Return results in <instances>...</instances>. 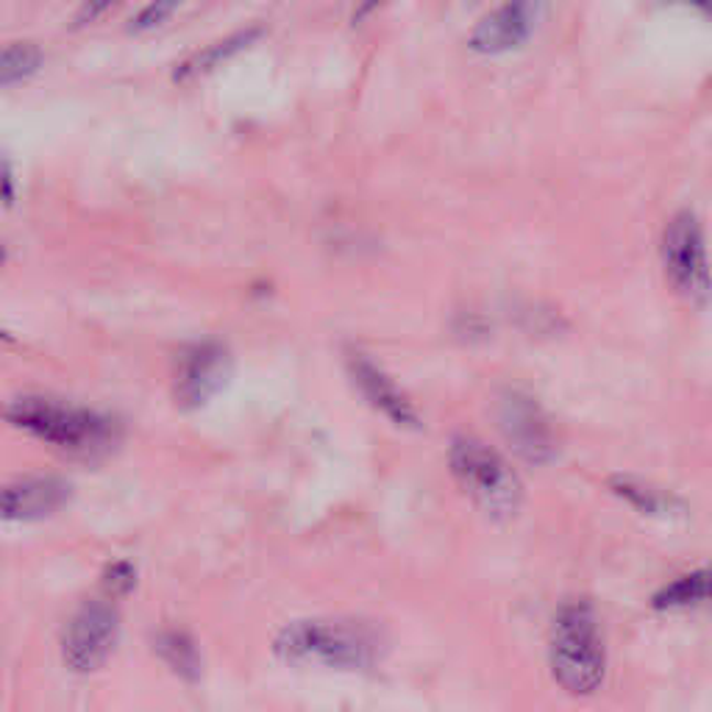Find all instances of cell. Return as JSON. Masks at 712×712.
I'll return each mask as SVG.
<instances>
[{
  "label": "cell",
  "mask_w": 712,
  "mask_h": 712,
  "mask_svg": "<svg viewBox=\"0 0 712 712\" xmlns=\"http://www.w3.org/2000/svg\"><path fill=\"white\" fill-rule=\"evenodd\" d=\"M710 599V571L699 568L673 582L662 584L651 595V606L657 613H677V610H695Z\"/></svg>",
  "instance_id": "9a60e30c"
},
{
  "label": "cell",
  "mask_w": 712,
  "mask_h": 712,
  "mask_svg": "<svg viewBox=\"0 0 712 712\" xmlns=\"http://www.w3.org/2000/svg\"><path fill=\"white\" fill-rule=\"evenodd\" d=\"M70 495V482L54 473L0 484V524H18V521L29 524V521L51 518L54 513L65 510Z\"/></svg>",
  "instance_id": "8fae6325"
},
{
  "label": "cell",
  "mask_w": 712,
  "mask_h": 712,
  "mask_svg": "<svg viewBox=\"0 0 712 712\" xmlns=\"http://www.w3.org/2000/svg\"><path fill=\"white\" fill-rule=\"evenodd\" d=\"M154 651L178 679H184V682H195V679H200L204 662H200L198 643L193 640L189 632L184 629L156 632Z\"/></svg>",
  "instance_id": "5bb4252c"
},
{
  "label": "cell",
  "mask_w": 712,
  "mask_h": 712,
  "mask_svg": "<svg viewBox=\"0 0 712 712\" xmlns=\"http://www.w3.org/2000/svg\"><path fill=\"white\" fill-rule=\"evenodd\" d=\"M546 9L548 0H504L495 12H490L473 29L468 47L482 56H501L518 51L535 34Z\"/></svg>",
  "instance_id": "30bf717a"
},
{
  "label": "cell",
  "mask_w": 712,
  "mask_h": 712,
  "mask_svg": "<svg viewBox=\"0 0 712 712\" xmlns=\"http://www.w3.org/2000/svg\"><path fill=\"white\" fill-rule=\"evenodd\" d=\"M45 56L36 42H9L0 47V87H14L42 67Z\"/></svg>",
  "instance_id": "2e32d148"
},
{
  "label": "cell",
  "mask_w": 712,
  "mask_h": 712,
  "mask_svg": "<svg viewBox=\"0 0 712 712\" xmlns=\"http://www.w3.org/2000/svg\"><path fill=\"white\" fill-rule=\"evenodd\" d=\"M471 3H479V0H471Z\"/></svg>",
  "instance_id": "7402d4cb"
},
{
  "label": "cell",
  "mask_w": 712,
  "mask_h": 712,
  "mask_svg": "<svg viewBox=\"0 0 712 712\" xmlns=\"http://www.w3.org/2000/svg\"><path fill=\"white\" fill-rule=\"evenodd\" d=\"M0 418L47 446L73 453L109 451L120 437V424L112 415L42 395H23L0 406Z\"/></svg>",
  "instance_id": "3957f363"
},
{
  "label": "cell",
  "mask_w": 712,
  "mask_h": 712,
  "mask_svg": "<svg viewBox=\"0 0 712 712\" xmlns=\"http://www.w3.org/2000/svg\"><path fill=\"white\" fill-rule=\"evenodd\" d=\"M659 260L668 284L679 298L695 307H706L710 300V262H706V240L699 218L682 209L671 218L659 242Z\"/></svg>",
  "instance_id": "8992f818"
},
{
  "label": "cell",
  "mask_w": 712,
  "mask_h": 712,
  "mask_svg": "<svg viewBox=\"0 0 712 712\" xmlns=\"http://www.w3.org/2000/svg\"><path fill=\"white\" fill-rule=\"evenodd\" d=\"M103 588L114 595H129L131 590L136 588V566L129 562V559H118V562H109L103 568V577H100Z\"/></svg>",
  "instance_id": "e0dca14e"
},
{
  "label": "cell",
  "mask_w": 712,
  "mask_h": 712,
  "mask_svg": "<svg viewBox=\"0 0 712 712\" xmlns=\"http://www.w3.org/2000/svg\"><path fill=\"white\" fill-rule=\"evenodd\" d=\"M3 262H7V248L0 245V265H3Z\"/></svg>",
  "instance_id": "44dd1931"
},
{
  "label": "cell",
  "mask_w": 712,
  "mask_h": 712,
  "mask_svg": "<svg viewBox=\"0 0 712 712\" xmlns=\"http://www.w3.org/2000/svg\"><path fill=\"white\" fill-rule=\"evenodd\" d=\"M610 490H613L615 499H621L624 504H629L632 510H637L640 515L654 521H671L679 518V515L688 513L682 499L671 495L668 490L654 488V484L643 482V479L629 477V473H618V477H610Z\"/></svg>",
  "instance_id": "7c38bea8"
},
{
  "label": "cell",
  "mask_w": 712,
  "mask_h": 712,
  "mask_svg": "<svg viewBox=\"0 0 712 712\" xmlns=\"http://www.w3.org/2000/svg\"><path fill=\"white\" fill-rule=\"evenodd\" d=\"M448 471L468 501L495 524H510L524 510V482L499 448L473 435L453 437Z\"/></svg>",
  "instance_id": "277c9868"
},
{
  "label": "cell",
  "mask_w": 712,
  "mask_h": 712,
  "mask_svg": "<svg viewBox=\"0 0 712 712\" xmlns=\"http://www.w3.org/2000/svg\"><path fill=\"white\" fill-rule=\"evenodd\" d=\"M237 360L218 337L187 342L173 365V404L182 413H198L234 382Z\"/></svg>",
  "instance_id": "5b68a950"
},
{
  "label": "cell",
  "mask_w": 712,
  "mask_h": 712,
  "mask_svg": "<svg viewBox=\"0 0 712 712\" xmlns=\"http://www.w3.org/2000/svg\"><path fill=\"white\" fill-rule=\"evenodd\" d=\"M184 0H151L134 20H131V31H151L160 29L178 7H182Z\"/></svg>",
  "instance_id": "ac0fdd59"
},
{
  "label": "cell",
  "mask_w": 712,
  "mask_h": 712,
  "mask_svg": "<svg viewBox=\"0 0 712 712\" xmlns=\"http://www.w3.org/2000/svg\"><path fill=\"white\" fill-rule=\"evenodd\" d=\"M260 36H262V25H251V29L234 31V34L212 42V45H207L204 51H198V54H193L189 59H184L182 65L176 67V73H173V81L187 84L198 76H207V73H212L215 67H220L223 62H229L231 56H237L240 51H245L248 45H253Z\"/></svg>",
  "instance_id": "4fadbf2b"
},
{
  "label": "cell",
  "mask_w": 712,
  "mask_h": 712,
  "mask_svg": "<svg viewBox=\"0 0 712 712\" xmlns=\"http://www.w3.org/2000/svg\"><path fill=\"white\" fill-rule=\"evenodd\" d=\"M495 426L521 462L548 465L557 460L559 440L546 409L524 390H504L495 401Z\"/></svg>",
  "instance_id": "52a82bcc"
},
{
  "label": "cell",
  "mask_w": 712,
  "mask_h": 712,
  "mask_svg": "<svg viewBox=\"0 0 712 712\" xmlns=\"http://www.w3.org/2000/svg\"><path fill=\"white\" fill-rule=\"evenodd\" d=\"M120 613L109 601H87L62 635V657L76 673H95L118 648Z\"/></svg>",
  "instance_id": "ba28073f"
},
{
  "label": "cell",
  "mask_w": 712,
  "mask_h": 712,
  "mask_svg": "<svg viewBox=\"0 0 712 712\" xmlns=\"http://www.w3.org/2000/svg\"><path fill=\"white\" fill-rule=\"evenodd\" d=\"M273 654L284 666L331 668V671H371L387 654V640L362 618L293 621L273 637Z\"/></svg>",
  "instance_id": "6da1fadb"
},
{
  "label": "cell",
  "mask_w": 712,
  "mask_h": 712,
  "mask_svg": "<svg viewBox=\"0 0 712 712\" xmlns=\"http://www.w3.org/2000/svg\"><path fill=\"white\" fill-rule=\"evenodd\" d=\"M118 3L120 0H84L81 9H78L76 18H73V29H84V25L95 23V20L103 18V14L112 7H118Z\"/></svg>",
  "instance_id": "d6986e66"
},
{
  "label": "cell",
  "mask_w": 712,
  "mask_h": 712,
  "mask_svg": "<svg viewBox=\"0 0 712 712\" xmlns=\"http://www.w3.org/2000/svg\"><path fill=\"white\" fill-rule=\"evenodd\" d=\"M346 371L348 376H351V384L357 387V393H360L382 418L401 426V429H424V418H420L418 406L413 404V398L401 390V384L395 382L373 357H368L365 351H348Z\"/></svg>",
  "instance_id": "9c48e42d"
},
{
  "label": "cell",
  "mask_w": 712,
  "mask_h": 712,
  "mask_svg": "<svg viewBox=\"0 0 712 712\" xmlns=\"http://www.w3.org/2000/svg\"><path fill=\"white\" fill-rule=\"evenodd\" d=\"M382 3H384V0H362V7H360V9H357V12H353V25H357V23H362V20H365V18H368V14H373V12H376V9H379V7H382Z\"/></svg>",
  "instance_id": "ffe728a7"
},
{
  "label": "cell",
  "mask_w": 712,
  "mask_h": 712,
  "mask_svg": "<svg viewBox=\"0 0 712 712\" xmlns=\"http://www.w3.org/2000/svg\"><path fill=\"white\" fill-rule=\"evenodd\" d=\"M606 640L595 606L584 599L566 601L554 615L548 637V671L573 699H590L606 682Z\"/></svg>",
  "instance_id": "7a4b0ae2"
}]
</instances>
